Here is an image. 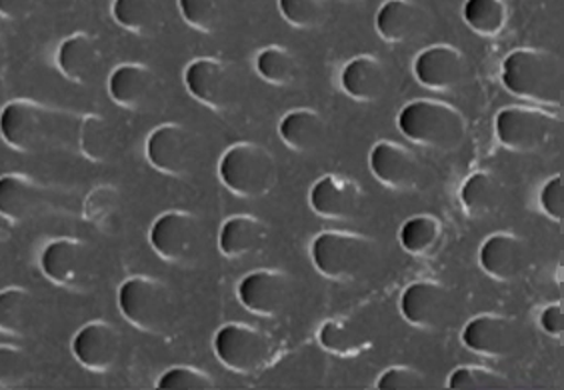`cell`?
<instances>
[{
  "label": "cell",
  "instance_id": "1",
  "mask_svg": "<svg viewBox=\"0 0 564 390\" xmlns=\"http://www.w3.org/2000/svg\"><path fill=\"white\" fill-rule=\"evenodd\" d=\"M70 117L33 98H14L0 110V137L21 154L53 151L70 141Z\"/></svg>",
  "mask_w": 564,
  "mask_h": 390
},
{
  "label": "cell",
  "instance_id": "2",
  "mask_svg": "<svg viewBox=\"0 0 564 390\" xmlns=\"http://www.w3.org/2000/svg\"><path fill=\"white\" fill-rule=\"evenodd\" d=\"M502 85L517 97L549 107L563 105V65L553 51L517 48L502 61Z\"/></svg>",
  "mask_w": 564,
  "mask_h": 390
},
{
  "label": "cell",
  "instance_id": "3",
  "mask_svg": "<svg viewBox=\"0 0 564 390\" xmlns=\"http://www.w3.org/2000/svg\"><path fill=\"white\" fill-rule=\"evenodd\" d=\"M316 271L333 282H358L379 267V242L358 232L326 230L311 247Z\"/></svg>",
  "mask_w": 564,
  "mask_h": 390
},
{
  "label": "cell",
  "instance_id": "4",
  "mask_svg": "<svg viewBox=\"0 0 564 390\" xmlns=\"http://www.w3.org/2000/svg\"><path fill=\"white\" fill-rule=\"evenodd\" d=\"M397 122L409 141L433 151H456L467 139L465 115L441 100H413L402 107Z\"/></svg>",
  "mask_w": 564,
  "mask_h": 390
},
{
  "label": "cell",
  "instance_id": "5",
  "mask_svg": "<svg viewBox=\"0 0 564 390\" xmlns=\"http://www.w3.org/2000/svg\"><path fill=\"white\" fill-rule=\"evenodd\" d=\"M218 176L232 195L254 201L274 188L279 166L267 147L257 142H237L220 156Z\"/></svg>",
  "mask_w": 564,
  "mask_h": 390
},
{
  "label": "cell",
  "instance_id": "6",
  "mask_svg": "<svg viewBox=\"0 0 564 390\" xmlns=\"http://www.w3.org/2000/svg\"><path fill=\"white\" fill-rule=\"evenodd\" d=\"M122 316L144 335L161 336L176 318L174 294L164 282L151 277H131L119 289Z\"/></svg>",
  "mask_w": 564,
  "mask_h": 390
},
{
  "label": "cell",
  "instance_id": "7",
  "mask_svg": "<svg viewBox=\"0 0 564 390\" xmlns=\"http://www.w3.org/2000/svg\"><path fill=\"white\" fill-rule=\"evenodd\" d=\"M149 240L159 259L174 267H188L203 250L205 227L188 210H169L152 223Z\"/></svg>",
  "mask_w": 564,
  "mask_h": 390
},
{
  "label": "cell",
  "instance_id": "8",
  "mask_svg": "<svg viewBox=\"0 0 564 390\" xmlns=\"http://www.w3.org/2000/svg\"><path fill=\"white\" fill-rule=\"evenodd\" d=\"M561 127L558 117L541 109L507 107L495 120V130L500 144L517 154L543 151L553 141Z\"/></svg>",
  "mask_w": 564,
  "mask_h": 390
},
{
  "label": "cell",
  "instance_id": "9",
  "mask_svg": "<svg viewBox=\"0 0 564 390\" xmlns=\"http://www.w3.org/2000/svg\"><path fill=\"white\" fill-rule=\"evenodd\" d=\"M185 87L191 97L215 112H227L239 105V76L232 66L215 56H200L188 63Z\"/></svg>",
  "mask_w": 564,
  "mask_h": 390
},
{
  "label": "cell",
  "instance_id": "10",
  "mask_svg": "<svg viewBox=\"0 0 564 390\" xmlns=\"http://www.w3.org/2000/svg\"><path fill=\"white\" fill-rule=\"evenodd\" d=\"M200 144L185 124L164 122L147 139V159L154 171L173 178H185L195 171Z\"/></svg>",
  "mask_w": 564,
  "mask_h": 390
},
{
  "label": "cell",
  "instance_id": "11",
  "mask_svg": "<svg viewBox=\"0 0 564 390\" xmlns=\"http://www.w3.org/2000/svg\"><path fill=\"white\" fill-rule=\"evenodd\" d=\"M399 308L409 325L424 333L445 331L456 321L455 294L441 282L409 284L399 301Z\"/></svg>",
  "mask_w": 564,
  "mask_h": 390
},
{
  "label": "cell",
  "instance_id": "12",
  "mask_svg": "<svg viewBox=\"0 0 564 390\" xmlns=\"http://www.w3.org/2000/svg\"><path fill=\"white\" fill-rule=\"evenodd\" d=\"M220 365L237 375H254L271 358L272 343L259 328L240 323L220 326L213 340Z\"/></svg>",
  "mask_w": 564,
  "mask_h": 390
},
{
  "label": "cell",
  "instance_id": "13",
  "mask_svg": "<svg viewBox=\"0 0 564 390\" xmlns=\"http://www.w3.org/2000/svg\"><path fill=\"white\" fill-rule=\"evenodd\" d=\"M41 271L61 289L83 291L95 277V254L85 240H51L41 254Z\"/></svg>",
  "mask_w": 564,
  "mask_h": 390
},
{
  "label": "cell",
  "instance_id": "14",
  "mask_svg": "<svg viewBox=\"0 0 564 390\" xmlns=\"http://www.w3.org/2000/svg\"><path fill=\"white\" fill-rule=\"evenodd\" d=\"M237 294L250 315L276 318L293 303V279L282 271H252L239 282Z\"/></svg>",
  "mask_w": 564,
  "mask_h": 390
},
{
  "label": "cell",
  "instance_id": "15",
  "mask_svg": "<svg viewBox=\"0 0 564 390\" xmlns=\"http://www.w3.org/2000/svg\"><path fill=\"white\" fill-rule=\"evenodd\" d=\"M369 164L380 185L394 193H411L423 185V163L401 142H377L370 151Z\"/></svg>",
  "mask_w": 564,
  "mask_h": 390
},
{
  "label": "cell",
  "instance_id": "16",
  "mask_svg": "<svg viewBox=\"0 0 564 390\" xmlns=\"http://www.w3.org/2000/svg\"><path fill=\"white\" fill-rule=\"evenodd\" d=\"M463 345L480 357L509 358L517 355L522 347L519 325L509 316L478 315L468 321L460 336Z\"/></svg>",
  "mask_w": 564,
  "mask_h": 390
},
{
  "label": "cell",
  "instance_id": "17",
  "mask_svg": "<svg viewBox=\"0 0 564 390\" xmlns=\"http://www.w3.org/2000/svg\"><path fill=\"white\" fill-rule=\"evenodd\" d=\"M70 348L83 369L95 375H107L119 362L122 336L119 328L107 321H90L76 333Z\"/></svg>",
  "mask_w": 564,
  "mask_h": 390
},
{
  "label": "cell",
  "instance_id": "18",
  "mask_svg": "<svg viewBox=\"0 0 564 390\" xmlns=\"http://www.w3.org/2000/svg\"><path fill=\"white\" fill-rule=\"evenodd\" d=\"M414 78L433 93H455L467 78V58L451 44H433L414 58Z\"/></svg>",
  "mask_w": 564,
  "mask_h": 390
},
{
  "label": "cell",
  "instance_id": "19",
  "mask_svg": "<svg viewBox=\"0 0 564 390\" xmlns=\"http://www.w3.org/2000/svg\"><path fill=\"white\" fill-rule=\"evenodd\" d=\"M109 95L120 109L147 112L156 105L161 95L159 76L149 65L122 63L110 73Z\"/></svg>",
  "mask_w": 564,
  "mask_h": 390
},
{
  "label": "cell",
  "instance_id": "20",
  "mask_svg": "<svg viewBox=\"0 0 564 390\" xmlns=\"http://www.w3.org/2000/svg\"><path fill=\"white\" fill-rule=\"evenodd\" d=\"M478 264L492 281L517 282L531 267V249L524 239L512 232H497L482 242Z\"/></svg>",
  "mask_w": 564,
  "mask_h": 390
},
{
  "label": "cell",
  "instance_id": "21",
  "mask_svg": "<svg viewBox=\"0 0 564 390\" xmlns=\"http://www.w3.org/2000/svg\"><path fill=\"white\" fill-rule=\"evenodd\" d=\"M51 203L48 188L26 174L0 176V217L11 225H24L41 217Z\"/></svg>",
  "mask_w": 564,
  "mask_h": 390
},
{
  "label": "cell",
  "instance_id": "22",
  "mask_svg": "<svg viewBox=\"0 0 564 390\" xmlns=\"http://www.w3.org/2000/svg\"><path fill=\"white\" fill-rule=\"evenodd\" d=\"M308 203L318 217L345 223L358 217L362 208V191L350 178L326 174L311 188Z\"/></svg>",
  "mask_w": 564,
  "mask_h": 390
},
{
  "label": "cell",
  "instance_id": "23",
  "mask_svg": "<svg viewBox=\"0 0 564 390\" xmlns=\"http://www.w3.org/2000/svg\"><path fill=\"white\" fill-rule=\"evenodd\" d=\"M375 26L384 43L409 44L426 34L431 17L414 0H387L377 12Z\"/></svg>",
  "mask_w": 564,
  "mask_h": 390
},
{
  "label": "cell",
  "instance_id": "24",
  "mask_svg": "<svg viewBox=\"0 0 564 390\" xmlns=\"http://www.w3.org/2000/svg\"><path fill=\"white\" fill-rule=\"evenodd\" d=\"M340 87L357 102H375L389 88V71L379 56H355L340 73Z\"/></svg>",
  "mask_w": 564,
  "mask_h": 390
},
{
  "label": "cell",
  "instance_id": "25",
  "mask_svg": "<svg viewBox=\"0 0 564 390\" xmlns=\"http://www.w3.org/2000/svg\"><path fill=\"white\" fill-rule=\"evenodd\" d=\"M102 63V53L97 39L88 33L70 34L56 51V66L66 80L75 85H87Z\"/></svg>",
  "mask_w": 564,
  "mask_h": 390
},
{
  "label": "cell",
  "instance_id": "26",
  "mask_svg": "<svg viewBox=\"0 0 564 390\" xmlns=\"http://www.w3.org/2000/svg\"><path fill=\"white\" fill-rule=\"evenodd\" d=\"M279 134L286 149L308 156L325 147L328 127L316 110L296 109L282 117Z\"/></svg>",
  "mask_w": 564,
  "mask_h": 390
},
{
  "label": "cell",
  "instance_id": "27",
  "mask_svg": "<svg viewBox=\"0 0 564 390\" xmlns=\"http://www.w3.org/2000/svg\"><path fill=\"white\" fill-rule=\"evenodd\" d=\"M269 237V228L261 218L235 215L227 218L218 235V250L230 260L247 259L259 252Z\"/></svg>",
  "mask_w": 564,
  "mask_h": 390
},
{
  "label": "cell",
  "instance_id": "28",
  "mask_svg": "<svg viewBox=\"0 0 564 390\" xmlns=\"http://www.w3.org/2000/svg\"><path fill=\"white\" fill-rule=\"evenodd\" d=\"M41 323V306L31 291L24 286H9L0 291V333L2 335H33Z\"/></svg>",
  "mask_w": 564,
  "mask_h": 390
},
{
  "label": "cell",
  "instance_id": "29",
  "mask_svg": "<svg viewBox=\"0 0 564 390\" xmlns=\"http://www.w3.org/2000/svg\"><path fill=\"white\" fill-rule=\"evenodd\" d=\"M76 144L90 163H109L119 151L117 130L102 115H85L76 127Z\"/></svg>",
  "mask_w": 564,
  "mask_h": 390
},
{
  "label": "cell",
  "instance_id": "30",
  "mask_svg": "<svg viewBox=\"0 0 564 390\" xmlns=\"http://www.w3.org/2000/svg\"><path fill=\"white\" fill-rule=\"evenodd\" d=\"M112 19L120 29L137 36H154L164 26L161 0H112Z\"/></svg>",
  "mask_w": 564,
  "mask_h": 390
},
{
  "label": "cell",
  "instance_id": "31",
  "mask_svg": "<svg viewBox=\"0 0 564 390\" xmlns=\"http://www.w3.org/2000/svg\"><path fill=\"white\" fill-rule=\"evenodd\" d=\"M402 249L416 259H431L445 240V225L433 215H416L409 218L399 232Z\"/></svg>",
  "mask_w": 564,
  "mask_h": 390
},
{
  "label": "cell",
  "instance_id": "32",
  "mask_svg": "<svg viewBox=\"0 0 564 390\" xmlns=\"http://www.w3.org/2000/svg\"><path fill=\"white\" fill-rule=\"evenodd\" d=\"M460 205L470 218H487L502 205V186L495 174L480 171L470 174L460 186Z\"/></svg>",
  "mask_w": 564,
  "mask_h": 390
},
{
  "label": "cell",
  "instance_id": "33",
  "mask_svg": "<svg viewBox=\"0 0 564 390\" xmlns=\"http://www.w3.org/2000/svg\"><path fill=\"white\" fill-rule=\"evenodd\" d=\"M254 68L267 85L279 88L293 87L301 73L296 55L281 44L264 46L254 58Z\"/></svg>",
  "mask_w": 564,
  "mask_h": 390
},
{
  "label": "cell",
  "instance_id": "34",
  "mask_svg": "<svg viewBox=\"0 0 564 390\" xmlns=\"http://www.w3.org/2000/svg\"><path fill=\"white\" fill-rule=\"evenodd\" d=\"M463 19L473 33L492 39L502 34L509 24V4L507 0H467Z\"/></svg>",
  "mask_w": 564,
  "mask_h": 390
},
{
  "label": "cell",
  "instance_id": "35",
  "mask_svg": "<svg viewBox=\"0 0 564 390\" xmlns=\"http://www.w3.org/2000/svg\"><path fill=\"white\" fill-rule=\"evenodd\" d=\"M230 0H178V9L191 29L215 34L225 24Z\"/></svg>",
  "mask_w": 564,
  "mask_h": 390
},
{
  "label": "cell",
  "instance_id": "36",
  "mask_svg": "<svg viewBox=\"0 0 564 390\" xmlns=\"http://www.w3.org/2000/svg\"><path fill=\"white\" fill-rule=\"evenodd\" d=\"M318 340L326 353L338 357H352L365 347L362 335L357 328L340 318H328L318 331Z\"/></svg>",
  "mask_w": 564,
  "mask_h": 390
},
{
  "label": "cell",
  "instance_id": "37",
  "mask_svg": "<svg viewBox=\"0 0 564 390\" xmlns=\"http://www.w3.org/2000/svg\"><path fill=\"white\" fill-rule=\"evenodd\" d=\"M284 22L299 31H316L328 21V4L325 0H279Z\"/></svg>",
  "mask_w": 564,
  "mask_h": 390
},
{
  "label": "cell",
  "instance_id": "38",
  "mask_svg": "<svg viewBox=\"0 0 564 390\" xmlns=\"http://www.w3.org/2000/svg\"><path fill=\"white\" fill-rule=\"evenodd\" d=\"M119 208V188L112 185H98L83 201V218L93 227H107L117 217Z\"/></svg>",
  "mask_w": 564,
  "mask_h": 390
},
{
  "label": "cell",
  "instance_id": "39",
  "mask_svg": "<svg viewBox=\"0 0 564 390\" xmlns=\"http://www.w3.org/2000/svg\"><path fill=\"white\" fill-rule=\"evenodd\" d=\"M33 377V362L22 348L0 345V389H19Z\"/></svg>",
  "mask_w": 564,
  "mask_h": 390
},
{
  "label": "cell",
  "instance_id": "40",
  "mask_svg": "<svg viewBox=\"0 0 564 390\" xmlns=\"http://www.w3.org/2000/svg\"><path fill=\"white\" fill-rule=\"evenodd\" d=\"M446 387L453 390H497L507 389L509 380L487 367H458L448 377Z\"/></svg>",
  "mask_w": 564,
  "mask_h": 390
},
{
  "label": "cell",
  "instance_id": "41",
  "mask_svg": "<svg viewBox=\"0 0 564 390\" xmlns=\"http://www.w3.org/2000/svg\"><path fill=\"white\" fill-rule=\"evenodd\" d=\"M156 387L163 390H210L215 389V379L196 367H173L164 372Z\"/></svg>",
  "mask_w": 564,
  "mask_h": 390
},
{
  "label": "cell",
  "instance_id": "42",
  "mask_svg": "<svg viewBox=\"0 0 564 390\" xmlns=\"http://www.w3.org/2000/svg\"><path fill=\"white\" fill-rule=\"evenodd\" d=\"M379 390H419L426 389V377L413 367H392L377 380Z\"/></svg>",
  "mask_w": 564,
  "mask_h": 390
},
{
  "label": "cell",
  "instance_id": "43",
  "mask_svg": "<svg viewBox=\"0 0 564 390\" xmlns=\"http://www.w3.org/2000/svg\"><path fill=\"white\" fill-rule=\"evenodd\" d=\"M539 203L543 208L544 215L554 220V223H563L564 220V178L553 176L541 191L539 196Z\"/></svg>",
  "mask_w": 564,
  "mask_h": 390
},
{
  "label": "cell",
  "instance_id": "44",
  "mask_svg": "<svg viewBox=\"0 0 564 390\" xmlns=\"http://www.w3.org/2000/svg\"><path fill=\"white\" fill-rule=\"evenodd\" d=\"M539 325L546 335L553 338H563L564 335V306L561 303L551 304L543 308V313L539 316Z\"/></svg>",
  "mask_w": 564,
  "mask_h": 390
},
{
  "label": "cell",
  "instance_id": "45",
  "mask_svg": "<svg viewBox=\"0 0 564 390\" xmlns=\"http://www.w3.org/2000/svg\"><path fill=\"white\" fill-rule=\"evenodd\" d=\"M39 0H0V17L7 21H22L33 14Z\"/></svg>",
  "mask_w": 564,
  "mask_h": 390
},
{
  "label": "cell",
  "instance_id": "46",
  "mask_svg": "<svg viewBox=\"0 0 564 390\" xmlns=\"http://www.w3.org/2000/svg\"><path fill=\"white\" fill-rule=\"evenodd\" d=\"M9 68V46L4 43V39L0 36V78L4 76Z\"/></svg>",
  "mask_w": 564,
  "mask_h": 390
},
{
  "label": "cell",
  "instance_id": "47",
  "mask_svg": "<svg viewBox=\"0 0 564 390\" xmlns=\"http://www.w3.org/2000/svg\"><path fill=\"white\" fill-rule=\"evenodd\" d=\"M7 250H9V237L4 230H0V260L7 257Z\"/></svg>",
  "mask_w": 564,
  "mask_h": 390
},
{
  "label": "cell",
  "instance_id": "48",
  "mask_svg": "<svg viewBox=\"0 0 564 390\" xmlns=\"http://www.w3.org/2000/svg\"><path fill=\"white\" fill-rule=\"evenodd\" d=\"M348 2H350V0H348Z\"/></svg>",
  "mask_w": 564,
  "mask_h": 390
}]
</instances>
